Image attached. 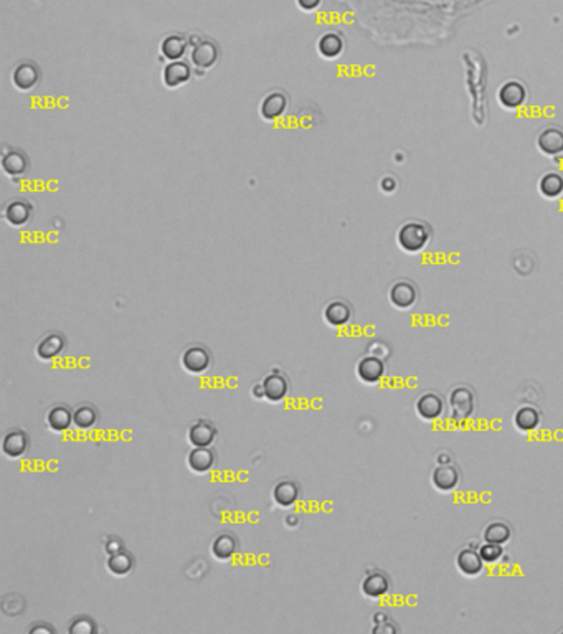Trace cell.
Returning a JSON list of instances; mask_svg holds the SVG:
<instances>
[{"label": "cell", "mask_w": 563, "mask_h": 634, "mask_svg": "<svg viewBox=\"0 0 563 634\" xmlns=\"http://www.w3.org/2000/svg\"><path fill=\"white\" fill-rule=\"evenodd\" d=\"M431 240V232L423 222H407L398 228L397 243L403 252L420 253Z\"/></svg>", "instance_id": "cell-1"}, {"label": "cell", "mask_w": 563, "mask_h": 634, "mask_svg": "<svg viewBox=\"0 0 563 634\" xmlns=\"http://www.w3.org/2000/svg\"><path fill=\"white\" fill-rule=\"evenodd\" d=\"M476 408V398H474L473 390L468 387L461 385L451 390L449 393V410H451L453 420L464 421L474 413Z\"/></svg>", "instance_id": "cell-2"}, {"label": "cell", "mask_w": 563, "mask_h": 634, "mask_svg": "<svg viewBox=\"0 0 563 634\" xmlns=\"http://www.w3.org/2000/svg\"><path fill=\"white\" fill-rule=\"evenodd\" d=\"M181 364L183 370L189 374L200 375L207 372L212 365V354L210 350L203 345H190L183 350L181 357Z\"/></svg>", "instance_id": "cell-3"}, {"label": "cell", "mask_w": 563, "mask_h": 634, "mask_svg": "<svg viewBox=\"0 0 563 634\" xmlns=\"http://www.w3.org/2000/svg\"><path fill=\"white\" fill-rule=\"evenodd\" d=\"M416 415L424 421H436L444 415L446 403L443 396L436 391H424L423 395L418 396L415 403Z\"/></svg>", "instance_id": "cell-4"}, {"label": "cell", "mask_w": 563, "mask_h": 634, "mask_svg": "<svg viewBox=\"0 0 563 634\" xmlns=\"http://www.w3.org/2000/svg\"><path fill=\"white\" fill-rule=\"evenodd\" d=\"M0 448H2L3 456L8 458V460H20V458H23L28 453L30 438H28L23 429L12 428L3 435Z\"/></svg>", "instance_id": "cell-5"}, {"label": "cell", "mask_w": 563, "mask_h": 634, "mask_svg": "<svg viewBox=\"0 0 563 634\" xmlns=\"http://www.w3.org/2000/svg\"><path fill=\"white\" fill-rule=\"evenodd\" d=\"M216 436H218V431L215 425L208 420L194 421L187 431V440L194 448H212Z\"/></svg>", "instance_id": "cell-6"}, {"label": "cell", "mask_w": 563, "mask_h": 634, "mask_svg": "<svg viewBox=\"0 0 563 634\" xmlns=\"http://www.w3.org/2000/svg\"><path fill=\"white\" fill-rule=\"evenodd\" d=\"M41 72L33 61H22L12 72V83L19 91H32L40 83Z\"/></svg>", "instance_id": "cell-7"}, {"label": "cell", "mask_w": 563, "mask_h": 634, "mask_svg": "<svg viewBox=\"0 0 563 634\" xmlns=\"http://www.w3.org/2000/svg\"><path fill=\"white\" fill-rule=\"evenodd\" d=\"M537 147L547 157L563 156V129L558 126H549L542 129L537 136Z\"/></svg>", "instance_id": "cell-8"}, {"label": "cell", "mask_w": 563, "mask_h": 634, "mask_svg": "<svg viewBox=\"0 0 563 634\" xmlns=\"http://www.w3.org/2000/svg\"><path fill=\"white\" fill-rule=\"evenodd\" d=\"M498 99L506 110H517L527 101V90L522 83L512 79V81H506L499 88Z\"/></svg>", "instance_id": "cell-9"}, {"label": "cell", "mask_w": 563, "mask_h": 634, "mask_svg": "<svg viewBox=\"0 0 563 634\" xmlns=\"http://www.w3.org/2000/svg\"><path fill=\"white\" fill-rule=\"evenodd\" d=\"M385 375V364L380 357L367 356L357 362V377L367 385L378 383Z\"/></svg>", "instance_id": "cell-10"}, {"label": "cell", "mask_w": 563, "mask_h": 634, "mask_svg": "<svg viewBox=\"0 0 563 634\" xmlns=\"http://www.w3.org/2000/svg\"><path fill=\"white\" fill-rule=\"evenodd\" d=\"M461 473L456 466L449 464H438L431 473V482L438 491L451 492L460 486Z\"/></svg>", "instance_id": "cell-11"}, {"label": "cell", "mask_w": 563, "mask_h": 634, "mask_svg": "<svg viewBox=\"0 0 563 634\" xmlns=\"http://www.w3.org/2000/svg\"><path fill=\"white\" fill-rule=\"evenodd\" d=\"M263 389H265V400L271 403H278L283 402L289 393V382L285 375L279 374L278 370H273L263 378Z\"/></svg>", "instance_id": "cell-12"}, {"label": "cell", "mask_w": 563, "mask_h": 634, "mask_svg": "<svg viewBox=\"0 0 563 634\" xmlns=\"http://www.w3.org/2000/svg\"><path fill=\"white\" fill-rule=\"evenodd\" d=\"M389 298L390 303L397 309H410V307L415 306L416 299H418V293H416V287L410 281H397L391 285Z\"/></svg>", "instance_id": "cell-13"}, {"label": "cell", "mask_w": 563, "mask_h": 634, "mask_svg": "<svg viewBox=\"0 0 563 634\" xmlns=\"http://www.w3.org/2000/svg\"><path fill=\"white\" fill-rule=\"evenodd\" d=\"M360 590L367 598H382V596H385L390 591V578L380 570L370 571V573H367L364 582H362Z\"/></svg>", "instance_id": "cell-14"}, {"label": "cell", "mask_w": 563, "mask_h": 634, "mask_svg": "<svg viewBox=\"0 0 563 634\" xmlns=\"http://www.w3.org/2000/svg\"><path fill=\"white\" fill-rule=\"evenodd\" d=\"M484 562L481 553L474 549H461L456 555V566L466 577H479L484 571Z\"/></svg>", "instance_id": "cell-15"}, {"label": "cell", "mask_w": 563, "mask_h": 634, "mask_svg": "<svg viewBox=\"0 0 563 634\" xmlns=\"http://www.w3.org/2000/svg\"><path fill=\"white\" fill-rule=\"evenodd\" d=\"M216 456L210 448H194L187 454V466L192 473L207 474L215 468Z\"/></svg>", "instance_id": "cell-16"}, {"label": "cell", "mask_w": 563, "mask_h": 634, "mask_svg": "<svg viewBox=\"0 0 563 634\" xmlns=\"http://www.w3.org/2000/svg\"><path fill=\"white\" fill-rule=\"evenodd\" d=\"M190 60L197 68H212L218 60V47L212 40L198 41L192 50Z\"/></svg>", "instance_id": "cell-17"}, {"label": "cell", "mask_w": 563, "mask_h": 634, "mask_svg": "<svg viewBox=\"0 0 563 634\" xmlns=\"http://www.w3.org/2000/svg\"><path fill=\"white\" fill-rule=\"evenodd\" d=\"M32 205L22 198H15L8 202L3 208V218L12 227H23L32 218Z\"/></svg>", "instance_id": "cell-18"}, {"label": "cell", "mask_w": 563, "mask_h": 634, "mask_svg": "<svg viewBox=\"0 0 563 634\" xmlns=\"http://www.w3.org/2000/svg\"><path fill=\"white\" fill-rule=\"evenodd\" d=\"M134 555L126 549H121L118 552L110 553L106 558V569L110 573L114 575V577H127V575L134 570Z\"/></svg>", "instance_id": "cell-19"}, {"label": "cell", "mask_w": 563, "mask_h": 634, "mask_svg": "<svg viewBox=\"0 0 563 634\" xmlns=\"http://www.w3.org/2000/svg\"><path fill=\"white\" fill-rule=\"evenodd\" d=\"M287 108V98L281 91H273L268 96H265L260 106V114L266 121H276L285 114Z\"/></svg>", "instance_id": "cell-20"}, {"label": "cell", "mask_w": 563, "mask_h": 634, "mask_svg": "<svg viewBox=\"0 0 563 634\" xmlns=\"http://www.w3.org/2000/svg\"><path fill=\"white\" fill-rule=\"evenodd\" d=\"M238 539L230 532H223L218 533L215 537L214 542H212V555L216 558V560H230V558L235 557L238 553Z\"/></svg>", "instance_id": "cell-21"}, {"label": "cell", "mask_w": 563, "mask_h": 634, "mask_svg": "<svg viewBox=\"0 0 563 634\" xmlns=\"http://www.w3.org/2000/svg\"><path fill=\"white\" fill-rule=\"evenodd\" d=\"M66 347V339L61 336L60 332H52L48 336H45L43 339L37 345V357L40 360H53V358L60 356Z\"/></svg>", "instance_id": "cell-22"}, {"label": "cell", "mask_w": 563, "mask_h": 634, "mask_svg": "<svg viewBox=\"0 0 563 634\" xmlns=\"http://www.w3.org/2000/svg\"><path fill=\"white\" fill-rule=\"evenodd\" d=\"M299 494H301V489L294 481H289V479H285V481H279L274 484L273 492V500L278 504L279 507H293L296 502H298Z\"/></svg>", "instance_id": "cell-23"}, {"label": "cell", "mask_w": 563, "mask_h": 634, "mask_svg": "<svg viewBox=\"0 0 563 634\" xmlns=\"http://www.w3.org/2000/svg\"><path fill=\"white\" fill-rule=\"evenodd\" d=\"M352 319V309L345 301L336 299L324 307V320L331 327H344Z\"/></svg>", "instance_id": "cell-24"}, {"label": "cell", "mask_w": 563, "mask_h": 634, "mask_svg": "<svg viewBox=\"0 0 563 634\" xmlns=\"http://www.w3.org/2000/svg\"><path fill=\"white\" fill-rule=\"evenodd\" d=\"M73 425V411L66 405H55L47 413V427L53 433H65Z\"/></svg>", "instance_id": "cell-25"}, {"label": "cell", "mask_w": 563, "mask_h": 634, "mask_svg": "<svg viewBox=\"0 0 563 634\" xmlns=\"http://www.w3.org/2000/svg\"><path fill=\"white\" fill-rule=\"evenodd\" d=\"M192 76V70L190 66L183 61H170L169 65L164 68V73H162V81L167 88L174 90V88H178L185 83H189V79Z\"/></svg>", "instance_id": "cell-26"}, {"label": "cell", "mask_w": 563, "mask_h": 634, "mask_svg": "<svg viewBox=\"0 0 563 634\" xmlns=\"http://www.w3.org/2000/svg\"><path fill=\"white\" fill-rule=\"evenodd\" d=\"M28 167H30V162H28V156L25 152L19 151V149H10V151L3 152L2 169L10 177L27 174Z\"/></svg>", "instance_id": "cell-27"}, {"label": "cell", "mask_w": 563, "mask_h": 634, "mask_svg": "<svg viewBox=\"0 0 563 634\" xmlns=\"http://www.w3.org/2000/svg\"><path fill=\"white\" fill-rule=\"evenodd\" d=\"M187 47H189V41L181 33H170L167 35L161 43V53L164 55L167 60L170 61H178L181 58L185 55Z\"/></svg>", "instance_id": "cell-28"}, {"label": "cell", "mask_w": 563, "mask_h": 634, "mask_svg": "<svg viewBox=\"0 0 563 634\" xmlns=\"http://www.w3.org/2000/svg\"><path fill=\"white\" fill-rule=\"evenodd\" d=\"M514 425L522 433L535 431L540 425V411L532 405H524L515 411Z\"/></svg>", "instance_id": "cell-29"}, {"label": "cell", "mask_w": 563, "mask_h": 634, "mask_svg": "<svg viewBox=\"0 0 563 634\" xmlns=\"http://www.w3.org/2000/svg\"><path fill=\"white\" fill-rule=\"evenodd\" d=\"M318 52L320 57L327 58V60H334V58L340 57L344 52V39L336 32H327L320 37L318 41Z\"/></svg>", "instance_id": "cell-30"}, {"label": "cell", "mask_w": 563, "mask_h": 634, "mask_svg": "<svg viewBox=\"0 0 563 634\" xmlns=\"http://www.w3.org/2000/svg\"><path fill=\"white\" fill-rule=\"evenodd\" d=\"M539 192L542 197L555 200L563 195V175L558 172H547L540 177Z\"/></svg>", "instance_id": "cell-31"}, {"label": "cell", "mask_w": 563, "mask_h": 634, "mask_svg": "<svg viewBox=\"0 0 563 634\" xmlns=\"http://www.w3.org/2000/svg\"><path fill=\"white\" fill-rule=\"evenodd\" d=\"M482 539L484 542H489V544H507V542L512 539L511 525L502 522V520H494V522H491L484 529Z\"/></svg>", "instance_id": "cell-32"}, {"label": "cell", "mask_w": 563, "mask_h": 634, "mask_svg": "<svg viewBox=\"0 0 563 634\" xmlns=\"http://www.w3.org/2000/svg\"><path fill=\"white\" fill-rule=\"evenodd\" d=\"M98 420H99L98 410H96V407H93V405H90V403L80 405V407L73 411V425L78 429H83V431H88V429L94 428L96 425H98Z\"/></svg>", "instance_id": "cell-33"}, {"label": "cell", "mask_w": 563, "mask_h": 634, "mask_svg": "<svg viewBox=\"0 0 563 634\" xmlns=\"http://www.w3.org/2000/svg\"><path fill=\"white\" fill-rule=\"evenodd\" d=\"M68 633L70 634H93L96 633L94 620L90 618V616H86V615L74 616L68 626Z\"/></svg>", "instance_id": "cell-34"}, {"label": "cell", "mask_w": 563, "mask_h": 634, "mask_svg": "<svg viewBox=\"0 0 563 634\" xmlns=\"http://www.w3.org/2000/svg\"><path fill=\"white\" fill-rule=\"evenodd\" d=\"M479 553H481L482 560L486 563H495L502 558L504 549L502 545L499 544H489V542H486V544L481 545V549H479Z\"/></svg>", "instance_id": "cell-35"}, {"label": "cell", "mask_w": 563, "mask_h": 634, "mask_svg": "<svg viewBox=\"0 0 563 634\" xmlns=\"http://www.w3.org/2000/svg\"><path fill=\"white\" fill-rule=\"evenodd\" d=\"M397 181H395L393 177H390V175H385L380 181V190L383 194H393V192L397 190Z\"/></svg>", "instance_id": "cell-36"}, {"label": "cell", "mask_w": 563, "mask_h": 634, "mask_svg": "<svg viewBox=\"0 0 563 634\" xmlns=\"http://www.w3.org/2000/svg\"><path fill=\"white\" fill-rule=\"evenodd\" d=\"M323 0H298V6L304 12H314L316 8H319Z\"/></svg>", "instance_id": "cell-37"}, {"label": "cell", "mask_w": 563, "mask_h": 634, "mask_svg": "<svg viewBox=\"0 0 563 634\" xmlns=\"http://www.w3.org/2000/svg\"><path fill=\"white\" fill-rule=\"evenodd\" d=\"M121 549H124V544L121 539H111L110 542H106V545H104V550H106L108 555L118 552V550Z\"/></svg>", "instance_id": "cell-38"}, {"label": "cell", "mask_w": 563, "mask_h": 634, "mask_svg": "<svg viewBox=\"0 0 563 634\" xmlns=\"http://www.w3.org/2000/svg\"><path fill=\"white\" fill-rule=\"evenodd\" d=\"M28 633L30 634H39V633H45V634H55L57 633V629L53 628V626H48V624H40L37 623V624H33V626L28 629Z\"/></svg>", "instance_id": "cell-39"}, {"label": "cell", "mask_w": 563, "mask_h": 634, "mask_svg": "<svg viewBox=\"0 0 563 634\" xmlns=\"http://www.w3.org/2000/svg\"><path fill=\"white\" fill-rule=\"evenodd\" d=\"M285 525L287 529H298L301 525V517L298 514H287L285 517Z\"/></svg>", "instance_id": "cell-40"}, {"label": "cell", "mask_w": 563, "mask_h": 634, "mask_svg": "<svg viewBox=\"0 0 563 634\" xmlns=\"http://www.w3.org/2000/svg\"><path fill=\"white\" fill-rule=\"evenodd\" d=\"M252 396H254L256 400L265 398V389H263V382L254 383V385L252 387Z\"/></svg>", "instance_id": "cell-41"}, {"label": "cell", "mask_w": 563, "mask_h": 634, "mask_svg": "<svg viewBox=\"0 0 563 634\" xmlns=\"http://www.w3.org/2000/svg\"><path fill=\"white\" fill-rule=\"evenodd\" d=\"M436 461H438V464H449V462H451V454L440 453V454H438Z\"/></svg>", "instance_id": "cell-42"}]
</instances>
